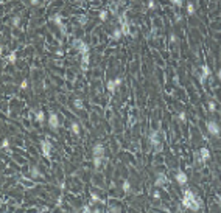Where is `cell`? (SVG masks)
I'll list each match as a JSON object with an SVG mask.
<instances>
[{"instance_id": "cell-38", "label": "cell", "mask_w": 221, "mask_h": 213, "mask_svg": "<svg viewBox=\"0 0 221 213\" xmlns=\"http://www.w3.org/2000/svg\"><path fill=\"white\" fill-rule=\"evenodd\" d=\"M86 22H87V17H86V16H83V17L80 19V24L81 25H86Z\"/></svg>"}, {"instance_id": "cell-8", "label": "cell", "mask_w": 221, "mask_h": 213, "mask_svg": "<svg viewBox=\"0 0 221 213\" xmlns=\"http://www.w3.org/2000/svg\"><path fill=\"white\" fill-rule=\"evenodd\" d=\"M212 76V72H210V69H209V65L207 64H202L201 65V76H199V83L204 84L206 83V79L207 78H210Z\"/></svg>"}, {"instance_id": "cell-5", "label": "cell", "mask_w": 221, "mask_h": 213, "mask_svg": "<svg viewBox=\"0 0 221 213\" xmlns=\"http://www.w3.org/2000/svg\"><path fill=\"white\" fill-rule=\"evenodd\" d=\"M48 126H50L52 131H58V128H59V117H58V114H55V112L48 114Z\"/></svg>"}, {"instance_id": "cell-21", "label": "cell", "mask_w": 221, "mask_h": 213, "mask_svg": "<svg viewBox=\"0 0 221 213\" xmlns=\"http://www.w3.org/2000/svg\"><path fill=\"white\" fill-rule=\"evenodd\" d=\"M34 118H36V122H37V123H44V120H45V112H44V111H41V109H39V111L36 112Z\"/></svg>"}, {"instance_id": "cell-41", "label": "cell", "mask_w": 221, "mask_h": 213, "mask_svg": "<svg viewBox=\"0 0 221 213\" xmlns=\"http://www.w3.org/2000/svg\"><path fill=\"white\" fill-rule=\"evenodd\" d=\"M153 196H154V198H156V199H161V193H159L157 190H156V192H154V194H153Z\"/></svg>"}, {"instance_id": "cell-34", "label": "cell", "mask_w": 221, "mask_h": 213, "mask_svg": "<svg viewBox=\"0 0 221 213\" xmlns=\"http://www.w3.org/2000/svg\"><path fill=\"white\" fill-rule=\"evenodd\" d=\"M156 8V3H154V0H148V9H154Z\"/></svg>"}, {"instance_id": "cell-10", "label": "cell", "mask_w": 221, "mask_h": 213, "mask_svg": "<svg viewBox=\"0 0 221 213\" xmlns=\"http://www.w3.org/2000/svg\"><path fill=\"white\" fill-rule=\"evenodd\" d=\"M89 61H90V56H89V53L87 54H81V70L83 72H87V70H89Z\"/></svg>"}, {"instance_id": "cell-35", "label": "cell", "mask_w": 221, "mask_h": 213, "mask_svg": "<svg viewBox=\"0 0 221 213\" xmlns=\"http://www.w3.org/2000/svg\"><path fill=\"white\" fill-rule=\"evenodd\" d=\"M84 213H89V212H92V209H90V205H83V209H81Z\"/></svg>"}, {"instance_id": "cell-25", "label": "cell", "mask_w": 221, "mask_h": 213, "mask_svg": "<svg viewBox=\"0 0 221 213\" xmlns=\"http://www.w3.org/2000/svg\"><path fill=\"white\" fill-rule=\"evenodd\" d=\"M121 188H123L125 193H131V184H129V181H125L123 185H121Z\"/></svg>"}, {"instance_id": "cell-27", "label": "cell", "mask_w": 221, "mask_h": 213, "mask_svg": "<svg viewBox=\"0 0 221 213\" xmlns=\"http://www.w3.org/2000/svg\"><path fill=\"white\" fill-rule=\"evenodd\" d=\"M207 107H209V112H210V114H215V111H217V104H215L213 101H209Z\"/></svg>"}, {"instance_id": "cell-18", "label": "cell", "mask_w": 221, "mask_h": 213, "mask_svg": "<svg viewBox=\"0 0 221 213\" xmlns=\"http://www.w3.org/2000/svg\"><path fill=\"white\" fill-rule=\"evenodd\" d=\"M121 36H123V31H121V28H120V26H117V28H114V31H112V39L118 41V39H121Z\"/></svg>"}, {"instance_id": "cell-20", "label": "cell", "mask_w": 221, "mask_h": 213, "mask_svg": "<svg viewBox=\"0 0 221 213\" xmlns=\"http://www.w3.org/2000/svg\"><path fill=\"white\" fill-rule=\"evenodd\" d=\"M106 87H108V90H109L112 95L115 94V90H117V86H115V81H114V79H109L108 84H106Z\"/></svg>"}, {"instance_id": "cell-28", "label": "cell", "mask_w": 221, "mask_h": 213, "mask_svg": "<svg viewBox=\"0 0 221 213\" xmlns=\"http://www.w3.org/2000/svg\"><path fill=\"white\" fill-rule=\"evenodd\" d=\"M19 24H20V17H19V16H14L13 20H11V25H13V26H19Z\"/></svg>"}, {"instance_id": "cell-31", "label": "cell", "mask_w": 221, "mask_h": 213, "mask_svg": "<svg viewBox=\"0 0 221 213\" xmlns=\"http://www.w3.org/2000/svg\"><path fill=\"white\" fill-rule=\"evenodd\" d=\"M19 87H20L22 90H25L27 87H28V79H24V81H22V83L19 84Z\"/></svg>"}, {"instance_id": "cell-12", "label": "cell", "mask_w": 221, "mask_h": 213, "mask_svg": "<svg viewBox=\"0 0 221 213\" xmlns=\"http://www.w3.org/2000/svg\"><path fill=\"white\" fill-rule=\"evenodd\" d=\"M19 182L24 185L25 188H33V187H34V179H28V177H24V176H22V177L19 179Z\"/></svg>"}, {"instance_id": "cell-11", "label": "cell", "mask_w": 221, "mask_h": 213, "mask_svg": "<svg viewBox=\"0 0 221 213\" xmlns=\"http://www.w3.org/2000/svg\"><path fill=\"white\" fill-rule=\"evenodd\" d=\"M174 177H176V182H178L181 187H184V185L187 184V181H189V177H187V174L184 171H178Z\"/></svg>"}, {"instance_id": "cell-1", "label": "cell", "mask_w": 221, "mask_h": 213, "mask_svg": "<svg viewBox=\"0 0 221 213\" xmlns=\"http://www.w3.org/2000/svg\"><path fill=\"white\" fill-rule=\"evenodd\" d=\"M184 198H187L190 201V210H193V212H196V210H199L201 209V199L198 198V196L193 193V190H190V188H187L185 192H184Z\"/></svg>"}, {"instance_id": "cell-2", "label": "cell", "mask_w": 221, "mask_h": 213, "mask_svg": "<svg viewBox=\"0 0 221 213\" xmlns=\"http://www.w3.org/2000/svg\"><path fill=\"white\" fill-rule=\"evenodd\" d=\"M150 143L153 145V148L156 149L157 152H161L164 149V145H162V140H161V134L159 131H151L150 132Z\"/></svg>"}, {"instance_id": "cell-14", "label": "cell", "mask_w": 221, "mask_h": 213, "mask_svg": "<svg viewBox=\"0 0 221 213\" xmlns=\"http://www.w3.org/2000/svg\"><path fill=\"white\" fill-rule=\"evenodd\" d=\"M30 177H31V179H39V177H42V173L39 171V168H37L36 165L30 168Z\"/></svg>"}, {"instance_id": "cell-4", "label": "cell", "mask_w": 221, "mask_h": 213, "mask_svg": "<svg viewBox=\"0 0 221 213\" xmlns=\"http://www.w3.org/2000/svg\"><path fill=\"white\" fill-rule=\"evenodd\" d=\"M195 159H196L198 162H201V163L207 162L209 159H210V151H209L207 148H201V149L195 154Z\"/></svg>"}, {"instance_id": "cell-37", "label": "cell", "mask_w": 221, "mask_h": 213, "mask_svg": "<svg viewBox=\"0 0 221 213\" xmlns=\"http://www.w3.org/2000/svg\"><path fill=\"white\" fill-rule=\"evenodd\" d=\"M62 199H64V196L62 194H59V198H58V201H56V205L59 207L61 204H62Z\"/></svg>"}, {"instance_id": "cell-30", "label": "cell", "mask_w": 221, "mask_h": 213, "mask_svg": "<svg viewBox=\"0 0 221 213\" xmlns=\"http://www.w3.org/2000/svg\"><path fill=\"white\" fill-rule=\"evenodd\" d=\"M178 117H179V120H181L182 123H185V122H187V115H185V112H179V114H178Z\"/></svg>"}, {"instance_id": "cell-43", "label": "cell", "mask_w": 221, "mask_h": 213, "mask_svg": "<svg viewBox=\"0 0 221 213\" xmlns=\"http://www.w3.org/2000/svg\"><path fill=\"white\" fill-rule=\"evenodd\" d=\"M218 199H220V202H221V192L218 193Z\"/></svg>"}, {"instance_id": "cell-6", "label": "cell", "mask_w": 221, "mask_h": 213, "mask_svg": "<svg viewBox=\"0 0 221 213\" xmlns=\"http://www.w3.org/2000/svg\"><path fill=\"white\" fill-rule=\"evenodd\" d=\"M206 128H207V132L210 134V135H220V126H218V123L215 122V120H210V122H207L206 124Z\"/></svg>"}, {"instance_id": "cell-29", "label": "cell", "mask_w": 221, "mask_h": 213, "mask_svg": "<svg viewBox=\"0 0 221 213\" xmlns=\"http://www.w3.org/2000/svg\"><path fill=\"white\" fill-rule=\"evenodd\" d=\"M2 149H9V139L2 140Z\"/></svg>"}, {"instance_id": "cell-32", "label": "cell", "mask_w": 221, "mask_h": 213, "mask_svg": "<svg viewBox=\"0 0 221 213\" xmlns=\"http://www.w3.org/2000/svg\"><path fill=\"white\" fill-rule=\"evenodd\" d=\"M171 2H173L176 6L178 8H181V6H184V0H171Z\"/></svg>"}, {"instance_id": "cell-15", "label": "cell", "mask_w": 221, "mask_h": 213, "mask_svg": "<svg viewBox=\"0 0 221 213\" xmlns=\"http://www.w3.org/2000/svg\"><path fill=\"white\" fill-rule=\"evenodd\" d=\"M103 162H104V156H93V167H95V170L103 167Z\"/></svg>"}, {"instance_id": "cell-9", "label": "cell", "mask_w": 221, "mask_h": 213, "mask_svg": "<svg viewBox=\"0 0 221 213\" xmlns=\"http://www.w3.org/2000/svg\"><path fill=\"white\" fill-rule=\"evenodd\" d=\"M167 182H168L167 176H165L164 173H159L157 177H156V181H154V187H156V188H161V187H164Z\"/></svg>"}, {"instance_id": "cell-40", "label": "cell", "mask_w": 221, "mask_h": 213, "mask_svg": "<svg viewBox=\"0 0 221 213\" xmlns=\"http://www.w3.org/2000/svg\"><path fill=\"white\" fill-rule=\"evenodd\" d=\"M64 188H65V182L62 181V182L59 184V190H61V192H64Z\"/></svg>"}, {"instance_id": "cell-17", "label": "cell", "mask_w": 221, "mask_h": 213, "mask_svg": "<svg viewBox=\"0 0 221 213\" xmlns=\"http://www.w3.org/2000/svg\"><path fill=\"white\" fill-rule=\"evenodd\" d=\"M70 132L73 134V135H80V132H81V128H80V123H76V122H73L70 124Z\"/></svg>"}, {"instance_id": "cell-24", "label": "cell", "mask_w": 221, "mask_h": 213, "mask_svg": "<svg viewBox=\"0 0 221 213\" xmlns=\"http://www.w3.org/2000/svg\"><path fill=\"white\" fill-rule=\"evenodd\" d=\"M98 17H100L101 22H106L108 17H109V13H108L106 9H103V11H100V13H98Z\"/></svg>"}, {"instance_id": "cell-19", "label": "cell", "mask_w": 221, "mask_h": 213, "mask_svg": "<svg viewBox=\"0 0 221 213\" xmlns=\"http://www.w3.org/2000/svg\"><path fill=\"white\" fill-rule=\"evenodd\" d=\"M16 61H17V51H11L8 56H6V62H9V64H14Z\"/></svg>"}, {"instance_id": "cell-13", "label": "cell", "mask_w": 221, "mask_h": 213, "mask_svg": "<svg viewBox=\"0 0 221 213\" xmlns=\"http://www.w3.org/2000/svg\"><path fill=\"white\" fill-rule=\"evenodd\" d=\"M50 20L53 22V24H56L61 30H62V33H65V30H64V24H62V19H61V16L59 14H53L52 17H50Z\"/></svg>"}, {"instance_id": "cell-3", "label": "cell", "mask_w": 221, "mask_h": 213, "mask_svg": "<svg viewBox=\"0 0 221 213\" xmlns=\"http://www.w3.org/2000/svg\"><path fill=\"white\" fill-rule=\"evenodd\" d=\"M52 142L48 140V139H42L41 142V151H42V156L45 157L47 160H50V157H52Z\"/></svg>"}, {"instance_id": "cell-23", "label": "cell", "mask_w": 221, "mask_h": 213, "mask_svg": "<svg viewBox=\"0 0 221 213\" xmlns=\"http://www.w3.org/2000/svg\"><path fill=\"white\" fill-rule=\"evenodd\" d=\"M90 202L92 204H98V202H103V201H101V198H100V196H98L95 192H90Z\"/></svg>"}, {"instance_id": "cell-44", "label": "cell", "mask_w": 221, "mask_h": 213, "mask_svg": "<svg viewBox=\"0 0 221 213\" xmlns=\"http://www.w3.org/2000/svg\"><path fill=\"white\" fill-rule=\"evenodd\" d=\"M44 2H50V0H44Z\"/></svg>"}, {"instance_id": "cell-42", "label": "cell", "mask_w": 221, "mask_h": 213, "mask_svg": "<svg viewBox=\"0 0 221 213\" xmlns=\"http://www.w3.org/2000/svg\"><path fill=\"white\" fill-rule=\"evenodd\" d=\"M217 78H218V81H221V67L218 69V73H217Z\"/></svg>"}, {"instance_id": "cell-26", "label": "cell", "mask_w": 221, "mask_h": 213, "mask_svg": "<svg viewBox=\"0 0 221 213\" xmlns=\"http://www.w3.org/2000/svg\"><path fill=\"white\" fill-rule=\"evenodd\" d=\"M187 13H189L190 16H193V14H195V5H193L192 2H189V3H187Z\"/></svg>"}, {"instance_id": "cell-16", "label": "cell", "mask_w": 221, "mask_h": 213, "mask_svg": "<svg viewBox=\"0 0 221 213\" xmlns=\"http://www.w3.org/2000/svg\"><path fill=\"white\" fill-rule=\"evenodd\" d=\"M92 152H93V156H104V146L101 143H97L95 146H93Z\"/></svg>"}, {"instance_id": "cell-33", "label": "cell", "mask_w": 221, "mask_h": 213, "mask_svg": "<svg viewBox=\"0 0 221 213\" xmlns=\"http://www.w3.org/2000/svg\"><path fill=\"white\" fill-rule=\"evenodd\" d=\"M114 81H115V86L120 87V86H121V83H123V78H121V76H117V78H115Z\"/></svg>"}, {"instance_id": "cell-36", "label": "cell", "mask_w": 221, "mask_h": 213, "mask_svg": "<svg viewBox=\"0 0 221 213\" xmlns=\"http://www.w3.org/2000/svg\"><path fill=\"white\" fill-rule=\"evenodd\" d=\"M30 5L31 6H37V5H41V0H30Z\"/></svg>"}, {"instance_id": "cell-7", "label": "cell", "mask_w": 221, "mask_h": 213, "mask_svg": "<svg viewBox=\"0 0 221 213\" xmlns=\"http://www.w3.org/2000/svg\"><path fill=\"white\" fill-rule=\"evenodd\" d=\"M73 45H75V48H76V50H78L81 54H87V53H89V50H90L89 45H87L84 41H81V39H76Z\"/></svg>"}, {"instance_id": "cell-39", "label": "cell", "mask_w": 221, "mask_h": 213, "mask_svg": "<svg viewBox=\"0 0 221 213\" xmlns=\"http://www.w3.org/2000/svg\"><path fill=\"white\" fill-rule=\"evenodd\" d=\"M170 41H171V44H174V42H176V34H174V33H171V36H170Z\"/></svg>"}, {"instance_id": "cell-22", "label": "cell", "mask_w": 221, "mask_h": 213, "mask_svg": "<svg viewBox=\"0 0 221 213\" xmlns=\"http://www.w3.org/2000/svg\"><path fill=\"white\" fill-rule=\"evenodd\" d=\"M73 106H75L76 111H81V109H84V103H83L81 98H75V100H73Z\"/></svg>"}]
</instances>
